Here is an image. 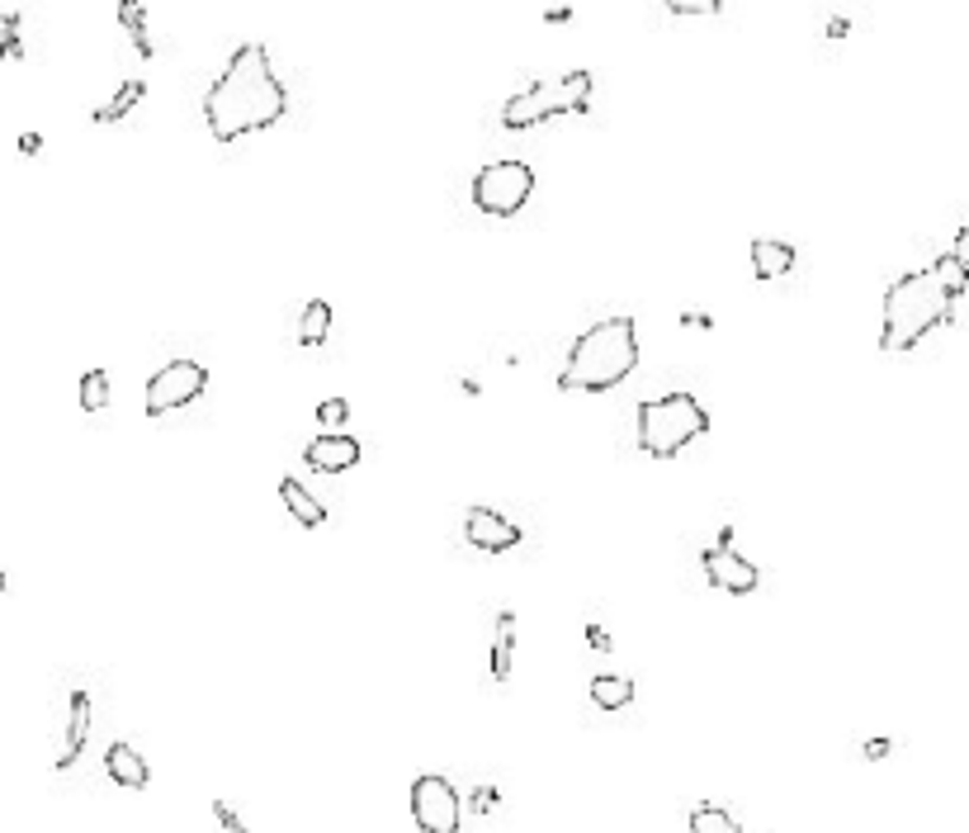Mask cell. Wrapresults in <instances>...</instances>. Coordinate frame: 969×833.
<instances>
[{"label": "cell", "mask_w": 969, "mask_h": 833, "mask_svg": "<svg viewBox=\"0 0 969 833\" xmlns=\"http://www.w3.org/2000/svg\"><path fill=\"white\" fill-rule=\"evenodd\" d=\"M289 114V90L269 67L265 43H242L203 96V123L218 143H236Z\"/></svg>", "instance_id": "1"}, {"label": "cell", "mask_w": 969, "mask_h": 833, "mask_svg": "<svg viewBox=\"0 0 969 833\" xmlns=\"http://www.w3.org/2000/svg\"><path fill=\"white\" fill-rule=\"evenodd\" d=\"M965 289H969V275L950 256H936L923 271L899 275L884 294L880 346L889 355H899V351H913L917 341H927L936 327H950Z\"/></svg>", "instance_id": "2"}, {"label": "cell", "mask_w": 969, "mask_h": 833, "mask_svg": "<svg viewBox=\"0 0 969 833\" xmlns=\"http://www.w3.org/2000/svg\"><path fill=\"white\" fill-rule=\"evenodd\" d=\"M634 365H639V327L634 318H606L573 341L563 370H559V388L568 393H601L625 384Z\"/></svg>", "instance_id": "3"}, {"label": "cell", "mask_w": 969, "mask_h": 833, "mask_svg": "<svg viewBox=\"0 0 969 833\" xmlns=\"http://www.w3.org/2000/svg\"><path fill=\"white\" fill-rule=\"evenodd\" d=\"M709 431V413L701 407L695 393H662V398L639 403V421H634V436H639V450L653 454V460H672L691 441H701Z\"/></svg>", "instance_id": "4"}, {"label": "cell", "mask_w": 969, "mask_h": 833, "mask_svg": "<svg viewBox=\"0 0 969 833\" xmlns=\"http://www.w3.org/2000/svg\"><path fill=\"white\" fill-rule=\"evenodd\" d=\"M592 105V72H568V76H544V81H530L526 90H516L511 100L502 105V129H535L544 119L559 114H586Z\"/></svg>", "instance_id": "5"}, {"label": "cell", "mask_w": 969, "mask_h": 833, "mask_svg": "<svg viewBox=\"0 0 969 833\" xmlns=\"http://www.w3.org/2000/svg\"><path fill=\"white\" fill-rule=\"evenodd\" d=\"M535 195V171L526 162H492L473 176V204L492 218H511Z\"/></svg>", "instance_id": "6"}, {"label": "cell", "mask_w": 969, "mask_h": 833, "mask_svg": "<svg viewBox=\"0 0 969 833\" xmlns=\"http://www.w3.org/2000/svg\"><path fill=\"white\" fill-rule=\"evenodd\" d=\"M203 388H209V370H203L199 360H170V365H162L147 380L142 407H147V417H166V413H180V407L203 398Z\"/></svg>", "instance_id": "7"}, {"label": "cell", "mask_w": 969, "mask_h": 833, "mask_svg": "<svg viewBox=\"0 0 969 833\" xmlns=\"http://www.w3.org/2000/svg\"><path fill=\"white\" fill-rule=\"evenodd\" d=\"M411 820H417L421 833H459L464 805H459V791L450 786V777L426 772L411 781Z\"/></svg>", "instance_id": "8"}, {"label": "cell", "mask_w": 969, "mask_h": 833, "mask_svg": "<svg viewBox=\"0 0 969 833\" xmlns=\"http://www.w3.org/2000/svg\"><path fill=\"white\" fill-rule=\"evenodd\" d=\"M701 569H705V578H709V588H719V592H728V596H748V592H757V583H761V569H757V563L738 555L734 526H724L719 540L705 545Z\"/></svg>", "instance_id": "9"}, {"label": "cell", "mask_w": 969, "mask_h": 833, "mask_svg": "<svg viewBox=\"0 0 969 833\" xmlns=\"http://www.w3.org/2000/svg\"><path fill=\"white\" fill-rule=\"evenodd\" d=\"M464 540L473 549H483V555H506V549L520 545V526L506 522V516L492 512V507H469L464 512Z\"/></svg>", "instance_id": "10"}, {"label": "cell", "mask_w": 969, "mask_h": 833, "mask_svg": "<svg viewBox=\"0 0 969 833\" xmlns=\"http://www.w3.org/2000/svg\"><path fill=\"white\" fill-rule=\"evenodd\" d=\"M90 715H95V705H90V697L81 687L67 697V730H62V744H57V758H53V767L57 772H67V767L81 758V748H86V738H90Z\"/></svg>", "instance_id": "11"}, {"label": "cell", "mask_w": 969, "mask_h": 833, "mask_svg": "<svg viewBox=\"0 0 969 833\" xmlns=\"http://www.w3.org/2000/svg\"><path fill=\"white\" fill-rule=\"evenodd\" d=\"M304 460H308V469H317V474H345V469L360 464V441L355 436H341V431L317 436V441H308Z\"/></svg>", "instance_id": "12"}, {"label": "cell", "mask_w": 969, "mask_h": 833, "mask_svg": "<svg viewBox=\"0 0 969 833\" xmlns=\"http://www.w3.org/2000/svg\"><path fill=\"white\" fill-rule=\"evenodd\" d=\"M104 772H109V781L129 786V791H147V781H152L147 758H142L133 744H123V738H114V744L104 748Z\"/></svg>", "instance_id": "13"}, {"label": "cell", "mask_w": 969, "mask_h": 833, "mask_svg": "<svg viewBox=\"0 0 969 833\" xmlns=\"http://www.w3.org/2000/svg\"><path fill=\"white\" fill-rule=\"evenodd\" d=\"M748 261H752L757 280H785L794 271V246L781 242V238H757L748 246Z\"/></svg>", "instance_id": "14"}, {"label": "cell", "mask_w": 969, "mask_h": 833, "mask_svg": "<svg viewBox=\"0 0 969 833\" xmlns=\"http://www.w3.org/2000/svg\"><path fill=\"white\" fill-rule=\"evenodd\" d=\"M511 664H516V611H497L492 621V682H511Z\"/></svg>", "instance_id": "15"}, {"label": "cell", "mask_w": 969, "mask_h": 833, "mask_svg": "<svg viewBox=\"0 0 969 833\" xmlns=\"http://www.w3.org/2000/svg\"><path fill=\"white\" fill-rule=\"evenodd\" d=\"M279 502L289 507L294 522H298V526H308V530H317V526L327 522V507H322V502H317L294 474H289V479H279Z\"/></svg>", "instance_id": "16"}, {"label": "cell", "mask_w": 969, "mask_h": 833, "mask_svg": "<svg viewBox=\"0 0 969 833\" xmlns=\"http://www.w3.org/2000/svg\"><path fill=\"white\" fill-rule=\"evenodd\" d=\"M142 100H147V81H142V76H129V81H123V86L114 90V96H109L100 109H95L90 119H95V123H119V119L129 114L133 105H142Z\"/></svg>", "instance_id": "17"}, {"label": "cell", "mask_w": 969, "mask_h": 833, "mask_svg": "<svg viewBox=\"0 0 969 833\" xmlns=\"http://www.w3.org/2000/svg\"><path fill=\"white\" fill-rule=\"evenodd\" d=\"M331 337V304L327 298H312L298 318V346H322Z\"/></svg>", "instance_id": "18"}, {"label": "cell", "mask_w": 969, "mask_h": 833, "mask_svg": "<svg viewBox=\"0 0 969 833\" xmlns=\"http://www.w3.org/2000/svg\"><path fill=\"white\" fill-rule=\"evenodd\" d=\"M592 701L601 705V711H625V705L634 701V682L629 678H615V672H606V678L592 682Z\"/></svg>", "instance_id": "19"}, {"label": "cell", "mask_w": 969, "mask_h": 833, "mask_svg": "<svg viewBox=\"0 0 969 833\" xmlns=\"http://www.w3.org/2000/svg\"><path fill=\"white\" fill-rule=\"evenodd\" d=\"M691 833H748V829H742L724 805H709L705 800V805L691 810Z\"/></svg>", "instance_id": "20"}, {"label": "cell", "mask_w": 969, "mask_h": 833, "mask_svg": "<svg viewBox=\"0 0 969 833\" xmlns=\"http://www.w3.org/2000/svg\"><path fill=\"white\" fill-rule=\"evenodd\" d=\"M81 407H86V413H104V407H109V374L104 370H86L81 374Z\"/></svg>", "instance_id": "21"}, {"label": "cell", "mask_w": 969, "mask_h": 833, "mask_svg": "<svg viewBox=\"0 0 969 833\" xmlns=\"http://www.w3.org/2000/svg\"><path fill=\"white\" fill-rule=\"evenodd\" d=\"M317 421H322L327 436H331L337 427H345V421H351V403H345V398H322V403H317Z\"/></svg>", "instance_id": "22"}, {"label": "cell", "mask_w": 969, "mask_h": 833, "mask_svg": "<svg viewBox=\"0 0 969 833\" xmlns=\"http://www.w3.org/2000/svg\"><path fill=\"white\" fill-rule=\"evenodd\" d=\"M213 820H218L222 833H251V829L242 824V814H236V810L228 805V800H213Z\"/></svg>", "instance_id": "23"}, {"label": "cell", "mask_w": 969, "mask_h": 833, "mask_svg": "<svg viewBox=\"0 0 969 833\" xmlns=\"http://www.w3.org/2000/svg\"><path fill=\"white\" fill-rule=\"evenodd\" d=\"M667 14H719V0H667Z\"/></svg>", "instance_id": "24"}, {"label": "cell", "mask_w": 969, "mask_h": 833, "mask_svg": "<svg viewBox=\"0 0 969 833\" xmlns=\"http://www.w3.org/2000/svg\"><path fill=\"white\" fill-rule=\"evenodd\" d=\"M946 256H950V261H956V265H960V271L969 275V228L960 232V238H956V246H950V251H946Z\"/></svg>", "instance_id": "25"}, {"label": "cell", "mask_w": 969, "mask_h": 833, "mask_svg": "<svg viewBox=\"0 0 969 833\" xmlns=\"http://www.w3.org/2000/svg\"><path fill=\"white\" fill-rule=\"evenodd\" d=\"M586 644H592L596 654H610V649H615L610 635H606V625H586Z\"/></svg>", "instance_id": "26"}, {"label": "cell", "mask_w": 969, "mask_h": 833, "mask_svg": "<svg viewBox=\"0 0 969 833\" xmlns=\"http://www.w3.org/2000/svg\"><path fill=\"white\" fill-rule=\"evenodd\" d=\"M889 748H894V744H889V738H870V744H866L861 753H866V758H884Z\"/></svg>", "instance_id": "27"}, {"label": "cell", "mask_w": 969, "mask_h": 833, "mask_svg": "<svg viewBox=\"0 0 969 833\" xmlns=\"http://www.w3.org/2000/svg\"><path fill=\"white\" fill-rule=\"evenodd\" d=\"M20 147H24L29 156H34V152L43 147V138H38V133H24V138H20Z\"/></svg>", "instance_id": "28"}, {"label": "cell", "mask_w": 969, "mask_h": 833, "mask_svg": "<svg viewBox=\"0 0 969 833\" xmlns=\"http://www.w3.org/2000/svg\"><path fill=\"white\" fill-rule=\"evenodd\" d=\"M0 592H5V569H0Z\"/></svg>", "instance_id": "29"}]
</instances>
